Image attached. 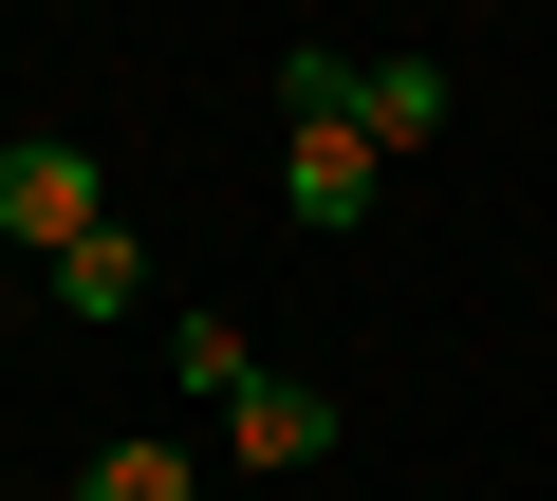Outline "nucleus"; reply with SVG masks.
Segmentation results:
<instances>
[{
    "instance_id": "nucleus-1",
    "label": "nucleus",
    "mask_w": 557,
    "mask_h": 501,
    "mask_svg": "<svg viewBox=\"0 0 557 501\" xmlns=\"http://www.w3.org/2000/svg\"><path fill=\"white\" fill-rule=\"evenodd\" d=\"M278 112H354L372 149H428L446 130V57H335V38H298L278 57Z\"/></svg>"
},
{
    "instance_id": "nucleus-2",
    "label": "nucleus",
    "mask_w": 557,
    "mask_h": 501,
    "mask_svg": "<svg viewBox=\"0 0 557 501\" xmlns=\"http://www.w3.org/2000/svg\"><path fill=\"white\" fill-rule=\"evenodd\" d=\"M94 223H112V167H94L75 130H38V149H0V261H75Z\"/></svg>"
},
{
    "instance_id": "nucleus-3",
    "label": "nucleus",
    "mask_w": 557,
    "mask_h": 501,
    "mask_svg": "<svg viewBox=\"0 0 557 501\" xmlns=\"http://www.w3.org/2000/svg\"><path fill=\"white\" fill-rule=\"evenodd\" d=\"M372 167H391V149H372L354 112H278V223H298V241H354V223H372Z\"/></svg>"
},
{
    "instance_id": "nucleus-4",
    "label": "nucleus",
    "mask_w": 557,
    "mask_h": 501,
    "mask_svg": "<svg viewBox=\"0 0 557 501\" xmlns=\"http://www.w3.org/2000/svg\"><path fill=\"white\" fill-rule=\"evenodd\" d=\"M223 464H242V483H317V464H335V390H298V372H260V390L223 409Z\"/></svg>"
},
{
    "instance_id": "nucleus-5",
    "label": "nucleus",
    "mask_w": 557,
    "mask_h": 501,
    "mask_svg": "<svg viewBox=\"0 0 557 501\" xmlns=\"http://www.w3.org/2000/svg\"><path fill=\"white\" fill-rule=\"evenodd\" d=\"M38 298H75V316H149V241H131V223H94L75 261H38Z\"/></svg>"
},
{
    "instance_id": "nucleus-6",
    "label": "nucleus",
    "mask_w": 557,
    "mask_h": 501,
    "mask_svg": "<svg viewBox=\"0 0 557 501\" xmlns=\"http://www.w3.org/2000/svg\"><path fill=\"white\" fill-rule=\"evenodd\" d=\"M75 501H205V464H186V446H131V427H112V446L75 464Z\"/></svg>"
},
{
    "instance_id": "nucleus-7",
    "label": "nucleus",
    "mask_w": 557,
    "mask_h": 501,
    "mask_svg": "<svg viewBox=\"0 0 557 501\" xmlns=\"http://www.w3.org/2000/svg\"><path fill=\"white\" fill-rule=\"evenodd\" d=\"M168 372H186L205 409H242V390H260V353H242V316H186V335H168Z\"/></svg>"
},
{
    "instance_id": "nucleus-8",
    "label": "nucleus",
    "mask_w": 557,
    "mask_h": 501,
    "mask_svg": "<svg viewBox=\"0 0 557 501\" xmlns=\"http://www.w3.org/2000/svg\"><path fill=\"white\" fill-rule=\"evenodd\" d=\"M0 316H20V279H0Z\"/></svg>"
}]
</instances>
